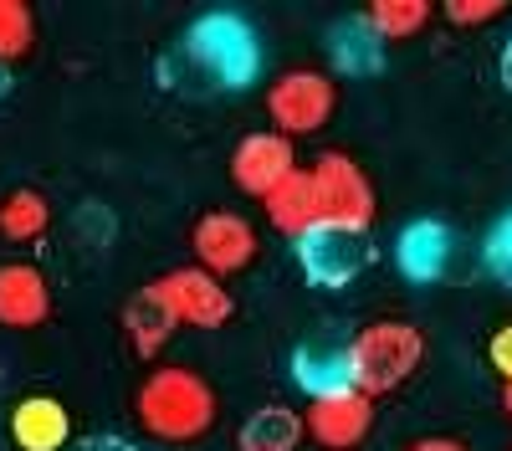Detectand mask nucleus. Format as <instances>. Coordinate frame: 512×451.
I'll return each mask as SVG.
<instances>
[{
    "mask_svg": "<svg viewBox=\"0 0 512 451\" xmlns=\"http://www.w3.org/2000/svg\"><path fill=\"white\" fill-rule=\"evenodd\" d=\"M216 390L205 385V375H195L190 364H159L144 375L139 395H134V416L154 441H200L216 426Z\"/></svg>",
    "mask_w": 512,
    "mask_h": 451,
    "instance_id": "nucleus-1",
    "label": "nucleus"
},
{
    "mask_svg": "<svg viewBox=\"0 0 512 451\" xmlns=\"http://www.w3.org/2000/svg\"><path fill=\"white\" fill-rule=\"evenodd\" d=\"M180 52L205 82H216L226 93H241L262 77V41H256V26L236 11L195 16L185 41H180Z\"/></svg>",
    "mask_w": 512,
    "mask_h": 451,
    "instance_id": "nucleus-2",
    "label": "nucleus"
},
{
    "mask_svg": "<svg viewBox=\"0 0 512 451\" xmlns=\"http://www.w3.org/2000/svg\"><path fill=\"white\" fill-rule=\"evenodd\" d=\"M349 354V380L359 395L379 400V395H395L425 359V334L405 318H379L364 323L359 334L344 344Z\"/></svg>",
    "mask_w": 512,
    "mask_h": 451,
    "instance_id": "nucleus-3",
    "label": "nucleus"
},
{
    "mask_svg": "<svg viewBox=\"0 0 512 451\" xmlns=\"http://www.w3.org/2000/svg\"><path fill=\"white\" fill-rule=\"evenodd\" d=\"M333 108H338V88H333V77L318 72V67L282 72L272 88H267V118L277 123L282 139H308V134H318L323 123L333 118Z\"/></svg>",
    "mask_w": 512,
    "mask_h": 451,
    "instance_id": "nucleus-4",
    "label": "nucleus"
},
{
    "mask_svg": "<svg viewBox=\"0 0 512 451\" xmlns=\"http://www.w3.org/2000/svg\"><path fill=\"white\" fill-rule=\"evenodd\" d=\"M313 190H318V216L328 226H344V231H369L374 226V185L359 170V159L349 154H318L313 159Z\"/></svg>",
    "mask_w": 512,
    "mask_h": 451,
    "instance_id": "nucleus-5",
    "label": "nucleus"
},
{
    "mask_svg": "<svg viewBox=\"0 0 512 451\" xmlns=\"http://www.w3.org/2000/svg\"><path fill=\"white\" fill-rule=\"evenodd\" d=\"M292 252H297V267H303V277L313 287H349L374 262L369 231H344V226H328V221H318L313 231L297 236Z\"/></svg>",
    "mask_w": 512,
    "mask_h": 451,
    "instance_id": "nucleus-6",
    "label": "nucleus"
},
{
    "mask_svg": "<svg viewBox=\"0 0 512 451\" xmlns=\"http://www.w3.org/2000/svg\"><path fill=\"white\" fill-rule=\"evenodd\" d=\"M154 282H159V293H164V303H169V313H175L180 328H205V334H216V328H226L236 318L231 287L221 277L200 272V267H175V272H164Z\"/></svg>",
    "mask_w": 512,
    "mask_h": 451,
    "instance_id": "nucleus-7",
    "label": "nucleus"
},
{
    "mask_svg": "<svg viewBox=\"0 0 512 451\" xmlns=\"http://www.w3.org/2000/svg\"><path fill=\"white\" fill-rule=\"evenodd\" d=\"M190 252H195V267L210 272V277H231L241 267L256 262V252H262V236H256V226L236 211H205L190 231Z\"/></svg>",
    "mask_w": 512,
    "mask_h": 451,
    "instance_id": "nucleus-8",
    "label": "nucleus"
},
{
    "mask_svg": "<svg viewBox=\"0 0 512 451\" xmlns=\"http://www.w3.org/2000/svg\"><path fill=\"white\" fill-rule=\"evenodd\" d=\"M292 170H297V149H292V139H282L277 129L246 134V139L231 149V185H236L241 195L262 200V195L277 190Z\"/></svg>",
    "mask_w": 512,
    "mask_h": 451,
    "instance_id": "nucleus-9",
    "label": "nucleus"
},
{
    "mask_svg": "<svg viewBox=\"0 0 512 451\" xmlns=\"http://www.w3.org/2000/svg\"><path fill=\"white\" fill-rule=\"evenodd\" d=\"M374 426V400L359 390L328 395V400H308L303 410V431L323 446V451H354Z\"/></svg>",
    "mask_w": 512,
    "mask_h": 451,
    "instance_id": "nucleus-10",
    "label": "nucleus"
},
{
    "mask_svg": "<svg viewBox=\"0 0 512 451\" xmlns=\"http://www.w3.org/2000/svg\"><path fill=\"white\" fill-rule=\"evenodd\" d=\"M451 246H456V236L446 221L420 216V221L400 226V236H395V267L410 282H441L451 267Z\"/></svg>",
    "mask_w": 512,
    "mask_h": 451,
    "instance_id": "nucleus-11",
    "label": "nucleus"
},
{
    "mask_svg": "<svg viewBox=\"0 0 512 451\" xmlns=\"http://www.w3.org/2000/svg\"><path fill=\"white\" fill-rule=\"evenodd\" d=\"M52 318V282L31 262H0V323L36 328Z\"/></svg>",
    "mask_w": 512,
    "mask_h": 451,
    "instance_id": "nucleus-12",
    "label": "nucleus"
},
{
    "mask_svg": "<svg viewBox=\"0 0 512 451\" xmlns=\"http://www.w3.org/2000/svg\"><path fill=\"white\" fill-rule=\"evenodd\" d=\"M11 441L21 451H67L72 446V416L57 395H26L11 410Z\"/></svg>",
    "mask_w": 512,
    "mask_h": 451,
    "instance_id": "nucleus-13",
    "label": "nucleus"
},
{
    "mask_svg": "<svg viewBox=\"0 0 512 451\" xmlns=\"http://www.w3.org/2000/svg\"><path fill=\"white\" fill-rule=\"evenodd\" d=\"M287 369H292V385L303 390L308 400H328V395L354 390L344 344H318V339H308V344L292 349V364H287Z\"/></svg>",
    "mask_w": 512,
    "mask_h": 451,
    "instance_id": "nucleus-14",
    "label": "nucleus"
},
{
    "mask_svg": "<svg viewBox=\"0 0 512 451\" xmlns=\"http://www.w3.org/2000/svg\"><path fill=\"white\" fill-rule=\"evenodd\" d=\"M328 62H333V72H344V77H374V72H384V41L364 21V11L338 16L328 26Z\"/></svg>",
    "mask_w": 512,
    "mask_h": 451,
    "instance_id": "nucleus-15",
    "label": "nucleus"
},
{
    "mask_svg": "<svg viewBox=\"0 0 512 451\" xmlns=\"http://www.w3.org/2000/svg\"><path fill=\"white\" fill-rule=\"evenodd\" d=\"M175 313H169L159 282H144L134 298L123 303V334H128V349H134L139 359H154L169 339H175Z\"/></svg>",
    "mask_w": 512,
    "mask_h": 451,
    "instance_id": "nucleus-16",
    "label": "nucleus"
},
{
    "mask_svg": "<svg viewBox=\"0 0 512 451\" xmlns=\"http://www.w3.org/2000/svg\"><path fill=\"white\" fill-rule=\"evenodd\" d=\"M262 211H267V226L272 231H282L287 241H297L303 231H313L323 216H318V190H313V175L297 164V170L277 185V190H267L262 195Z\"/></svg>",
    "mask_w": 512,
    "mask_h": 451,
    "instance_id": "nucleus-17",
    "label": "nucleus"
},
{
    "mask_svg": "<svg viewBox=\"0 0 512 451\" xmlns=\"http://www.w3.org/2000/svg\"><path fill=\"white\" fill-rule=\"evenodd\" d=\"M303 441H308L303 410H292V405L251 410V416L241 421V431H236V451H297Z\"/></svg>",
    "mask_w": 512,
    "mask_h": 451,
    "instance_id": "nucleus-18",
    "label": "nucleus"
},
{
    "mask_svg": "<svg viewBox=\"0 0 512 451\" xmlns=\"http://www.w3.org/2000/svg\"><path fill=\"white\" fill-rule=\"evenodd\" d=\"M52 226V200L41 190H11L0 195V236L6 241H41Z\"/></svg>",
    "mask_w": 512,
    "mask_h": 451,
    "instance_id": "nucleus-19",
    "label": "nucleus"
},
{
    "mask_svg": "<svg viewBox=\"0 0 512 451\" xmlns=\"http://www.w3.org/2000/svg\"><path fill=\"white\" fill-rule=\"evenodd\" d=\"M364 21L379 31L384 47H390V41H405V36L431 26V0H369Z\"/></svg>",
    "mask_w": 512,
    "mask_h": 451,
    "instance_id": "nucleus-20",
    "label": "nucleus"
},
{
    "mask_svg": "<svg viewBox=\"0 0 512 451\" xmlns=\"http://www.w3.org/2000/svg\"><path fill=\"white\" fill-rule=\"evenodd\" d=\"M36 41V16L26 0H0V62H21Z\"/></svg>",
    "mask_w": 512,
    "mask_h": 451,
    "instance_id": "nucleus-21",
    "label": "nucleus"
},
{
    "mask_svg": "<svg viewBox=\"0 0 512 451\" xmlns=\"http://www.w3.org/2000/svg\"><path fill=\"white\" fill-rule=\"evenodd\" d=\"M72 231L88 241V246H108L113 231H118V221H113V211H108L103 200H82V205H77V216H72Z\"/></svg>",
    "mask_w": 512,
    "mask_h": 451,
    "instance_id": "nucleus-22",
    "label": "nucleus"
},
{
    "mask_svg": "<svg viewBox=\"0 0 512 451\" xmlns=\"http://www.w3.org/2000/svg\"><path fill=\"white\" fill-rule=\"evenodd\" d=\"M507 11V0H446V21L451 26H487V21H497Z\"/></svg>",
    "mask_w": 512,
    "mask_h": 451,
    "instance_id": "nucleus-23",
    "label": "nucleus"
},
{
    "mask_svg": "<svg viewBox=\"0 0 512 451\" xmlns=\"http://www.w3.org/2000/svg\"><path fill=\"white\" fill-rule=\"evenodd\" d=\"M487 359H492V369L502 375V385L512 380V323H502L497 334H492V344H487Z\"/></svg>",
    "mask_w": 512,
    "mask_h": 451,
    "instance_id": "nucleus-24",
    "label": "nucleus"
},
{
    "mask_svg": "<svg viewBox=\"0 0 512 451\" xmlns=\"http://www.w3.org/2000/svg\"><path fill=\"white\" fill-rule=\"evenodd\" d=\"M67 451H139L128 436H113V431H98V436H82V441H72Z\"/></svg>",
    "mask_w": 512,
    "mask_h": 451,
    "instance_id": "nucleus-25",
    "label": "nucleus"
},
{
    "mask_svg": "<svg viewBox=\"0 0 512 451\" xmlns=\"http://www.w3.org/2000/svg\"><path fill=\"white\" fill-rule=\"evenodd\" d=\"M405 451H472V446L456 441V436H420V441H410Z\"/></svg>",
    "mask_w": 512,
    "mask_h": 451,
    "instance_id": "nucleus-26",
    "label": "nucleus"
},
{
    "mask_svg": "<svg viewBox=\"0 0 512 451\" xmlns=\"http://www.w3.org/2000/svg\"><path fill=\"white\" fill-rule=\"evenodd\" d=\"M497 77H502V88L512 93V36L502 41V52H497Z\"/></svg>",
    "mask_w": 512,
    "mask_h": 451,
    "instance_id": "nucleus-27",
    "label": "nucleus"
},
{
    "mask_svg": "<svg viewBox=\"0 0 512 451\" xmlns=\"http://www.w3.org/2000/svg\"><path fill=\"white\" fill-rule=\"evenodd\" d=\"M11 88H16V72H11L6 62H0V103H6V98H11Z\"/></svg>",
    "mask_w": 512,
    "mask_h": 451,
    "instance_id": "nucleus-28",
    "label": "nucleus"
},
{
    "mask_svg": "<svg viewBox=\"0 0 512 451\" xmlns=\"http://www.w3.org/2000/svg\"><path fill=\"white\" fill-rule=\"evenodd\" d=\"M502 410H507V421H512V380L502 385Z\"/></svg>",
    "mask_w": 512,
    "mask_h": 451,
    "instance_id": "nucleus-29",
    "label": "nucleus"
}]
</instances>
